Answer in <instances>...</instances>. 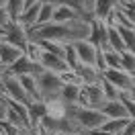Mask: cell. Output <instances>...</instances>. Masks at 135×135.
<instances>
[{"instance_id":"6da1fadb","label":"cell","mask_w":135,"mask_h":135,"mask_svg":"<svg viewBox=\"0 0 135 135\" xmlns=\"http://www.w3.org/2000/svg\"><path fill=\"white\" fill-rule=\"evenodd\" d=\"M68 117L74 121V125L80 133H90V131H96L104 125V115H102L98 109H86V107H70L68 110Z\"/></svg>"},{"instance_id":"7a4b0ae2","label":"cell","mask_w":135,"mask_h":135,"mask_svg":"<svg viewBox=\"0 0 135 135\" xmlns=\"http://www.w3.org/2000/svg\"><path fill=\"white\" fill-rule=\"evenodd\" d=\"M37 86H39V94H41V100H53V98H59V92H61V78L57 74H51V72H41L37 76Z\"/></svg>"},{"instance_id":"3957f363","label":"cell","mask_w":135,"mask_h":135,"mask_svg":"<svg viewBox=\"0 0 135 135\" xmlns=\"http://www.w3.org/2000/svg\"><path fill=\"white\" fill-rule=\"evenodd\" d=\"M107 102L104 92H102L100 84H82L80 90V104L78 107H86V109H98Z\"/></svg>"},{"instance_id":"277c9868","label":"cell","mask_w":135,"mask_h":135,"mask_svg":"<svg viewBox=\"0 0 135 135\" xmlns=\"http://www.w3.org/2000/svg\"><path fill=\"white\" fill-rule=\"evenodd\" d=\"M2 84H4V94L6 98L12 102H23V104H29V98H27L25 90H23V84H21V78L10 74L8 70L2 74Z\"/></svg>"},{"instance_id":"5b68a950","label":"cell","mask_w":135,"mask_h":135,"mask_svg":"<svg viewBox=\"0 0 135 135\" xmlns=\"http://www.w3.org/2000/svg\"><path fill=\"white\" fill-rule=\"evenodd\" d=\"M102 80H107L109 84H113L121 94H129L135 88L133 76L123 72V70H104L102 72Z\"/></svg>"},{"instance_id":"8992f818","label":"cell","mask_w":135,"mask_h":135,"mask_svg":"<svg viewBox=\"0 0 135 135\" xmlns=\"http://www.w3.org/2000/svg\"><path fill=\"white\" fill-rule=\"evenodd\" d=\"M4 43H8V45H12V47L21 49L23 53H27V47H29L31 39H29V33H27L25 29L18 25V23H10V25L6 27Z\"/></svg>"},{"instance_id":"52a82bcc","label":"cell","mask_w":135,"mask_h":135,"mask_svg":"<svg viewBox=\"0 0 135 135\" xmlns=\"http://www.w3.org/2000/svg\"><path fill=\"white\" fill-rule=\"evenodd\" d=\"M74 49H76V53H78L80 66H92V68H96L100 49H98L94 43H90V41H78V43H74Z\"/></svg>"},{"instance_id":"ba28073f","label":"cell","mask_w":135,"mask_h":135,"mask_svg":"<svg viewBox=\"0 0 135 135\" xmlns=\"http://www.w3.org/2000/svg\"><path fill=\"white\" fill-rule=\"evenodd\" d=\"M8 72L15 74V76H18V78H23V76H35L37 78L43 72V68L39 66V61H33L31 57L23 55L18 61H15V64L8 68Z\"/></svg>"},{"instance_id":"9c48e42d","label":"cell","mask_w":135,"mask_h":135,"mask_svg":"<svg viewBox=\"0 0 135 135\" xmlns=\"http://www.w3.org/2000/svg\"><path fill=\"white\" fill-rule=\"evenodd\" d=\"M39 66L43 68V72H51V74H64L68 68V64L64 61V57H59V55H53V53H47V51H41V55H39Z\"/></svg>"},{"instance_id":"30bf717a","label":"cell","mask_w":135,"mask_h":135,"mask_svg":"<svg viewBox=\"0 0 135 135\" xmlns=\"http://www.w3.org/2000/svg\"><path fill=\"white\" fill-rule=\"evenodd\" d=\"M121 0H94L92 2V18L102 21V23H109L115 8L119 6Z\"/></svg>"},{"instance_id":"8fae6325","label":"cell","mask_w":135,"mask_h":135,"mask_svg":"<svg viewBox=\"0 0 135 135\" xmlns=\"http://www.w3.org/2000/svg\"><path fill=\"white\" fill-rule=\"evenodd\" d=\"M80 90H82V86L78 84H64L61 92H59V100L68 107H78L80 104Z\"/></svg>"},{"instance_id":"7c38bea8","label":"cell","mask_w":135,"mask_h":135,"mask_svg":"<svg viewBox=\"0 0 135 135\" xmlns=\"http://www.w3.org/2000/svg\"><path fill=\"white\" fill-rule=\"evenodd\" d=\"M100 113L104 115V119H129L121 98H119V100H107L100 107Z\"/></svg>"},{"instance_id":"4fadbf2b","label":"cell","mask_w":135,"mask_h":135,"mask_svg":"<svg viewBox=\"0 0 135 135\" xmlns=\"http://www.w3.org/2000/svg\"><path fill=\"white\" fill-rule=\"evenodd\" d=\"M49 115V109H47V102L45 100H35L29 102V121H31V129L35 131V127L39 125V121L43 117Z\"/></svg>"},{"instance_id":"5bb4252c","label":"cell","mask_w":135,"mask_h":135,"mask_svg":"<svg viewBox=\"0 0 135 135\" xmlns=\"http://www.w3.org/2000/svg\"><path fill=\"white\" fill-rule=\"evenodd\" d=\"M23 55H25V53L21 49H17V47H12V45L2 41V45H0V61H2V66H6V70H8L15 61H18Z\"/></svg>"},{"instance_id":"9a60e30c","label":"cell","mask_w":135,"mask_h":135,"mask_svg":"<svg viewBox=\"0 0 135 135\" xmlns=\"http://www.w3.org/2000/svg\"><path fill=\"white\" fill-rule=\"evenodd\" d=\"M80 15L76 10H72L70 6H55V12H53V21L51 23H59V25H68V23H74V21H80ZM86 21V18H82Z\"/></svg>"},{"instance_id":"2e32d148","label":"cell","mask_w":135,"mask_h":135,"mask_svg":"<svg viewBox=\"0 0 135 135\" xmlns=\"http://www.w3.org/2000/svg\"><path fill=\"white\" fill-rule=\"evenodd\" d=\"M76 72L82 80V84H100L102 82V74L92 66H80Z\"/></svg>"},{"instance_id":"e0dca14e","label":"cell","mask_w":135,"mask_h":135,"mask_svg":"<svg viewBox=\"0 0 135 135\" xmlns=\"http://www.w3.org/2000/svg\"><path fill=\"white\" fill-rule=\"evenodd\" d=\"M107 25H109V23H107ZM107 49L117 51V53L127 51L125 43H123V39H121V35H119V31H117V27H113V25H109V47H107Z\"/></svg>"},{"instance_id":"ac0fdd59","label":"cell","mask_w":135,"mask_h":135,"mask_svg":"<svg viewBox=\"0 0 135 135\" xmlns=\"http://www.w3.org/2000/svg\"><path fill=\"white\" fill-rule=\"evenodd\" d=\"M129 123V119H107L104 125L100 127V131L109 135H121V131L125 129V125Z\"/></svg>"},{"instance_id":"d6986e66","label":"cell","mask_w":135,"mask_h":135,"mask_svg":"<svg viewBox=\"0 0 135 135\" xmlns=\"http://www.w3.org/2000/svg\"><path fill=\"white\" fill-rule=\"evenodd\" d=\"M115 27V25H113ZM119 35H121V39L125 43V49L135 53V29H127V27H117Z\"/></svg>"},{"instance_id":"ffe728a7","label":"cell","mask_w":135,"mask_h":135,"mask_svg":"<svg viewBox=\"0 0 135 135\" xmlns=\"http://www.w3.org/2000/svg\"><path fill=\"white\" fill-rule=\"evenodd\" d=\"M53 12H55V6L51 2H41V8H39V18H37V27L47 25L53 21Z\"/></svg>"},{"instance_id":"44dd1931","label":"cell","mask_w":135,"mask_h":135,"mask_svg":"<svg viewBox=\"0 0 135 135\" xmlns=\"http://www.w3.org/2000/svg\"><path fill=\"white\" fill-rule=\"evenodd\" d=\"M102 55H104V66H107V70H123V68H121V53L107 49V51H102Z\"/></svg>"},{"instance_id":"7402d4cb","label":"cell","mask_w":135,"mask_h":135,"mask_svg":"<svg viewBox=\"0 0 135 135\" xmlns=\"http://www.w3.org/2000/svg\"><path fill=\"white\" fill-rule=\"evenodd\" d=\"M64 61H66V64H68V68H70V70H74V72H76L78 68H80V59H78V53H76V49H74V43L66 45Z\"/></svg>"},{"instance_id":"603a6c76","label":"cell","mask_w":135,"mask_h":135,"mask_svg":"<svg viewBox=\"0 0 135 135\" xmlns=\"http://www.w3.org/2000/svg\"><path fill=\"white\" fill-rule=\"evenodd\" d=\"M121 68H123V72L135 76V53L123 51V53H121Z\"/></svg>"},{"instance_id":"cb8c5ba5","label":"cell","mask_w":135,"mask_h":135,"mask_svg":"<svg viewBox=\"0 0 135 135\" xmlns=\"http://www.w3.org/2000/svg\"><path fill=\"white\" fill-rule=\"evenodd\" d=\"M6 10H8L10 18H12V23L21 17V12L25 10V0H8V4H6Z\"/></svg>"},{"instance_id":"d4e9b609","label":"cell","mask_w":135,"mask_h":135,"mask_svg":"<svg viewBox=\"0 0 135 135\" xmlns=\"http://www.w3.org/2000/svg\"><path fill=\"white\" fill-rule=\"evenodd\" d=\"M100 86H102V92H104V98H107V100H119V98H121V92H119L113 84H109L107 80H102Z\"/></svg>"},{"instance_id":"484cf974","label":"cell","mask_w":135,"mask_h":135,"mask_svg":"<svg viewBox=\"0 0 135 135\" xmlns=\"http://www.w3.org/2000/svg\"><path fill=\"white\" fill-rule=\"evenodd\" d=\"M59 78H61L64 84H78V86H82V80H80V76H78V72H74V70H66L64 74H59Z\"/></svg>"},{"instance_id":"4316f807","label":"cell","mask_w":135,"mask_h":135,"mask_svg":"<svg viewBox=\"0 0 135 135\" xmlns=\"http://www.w3.org/2000/svg\"><path fill=\"white\" fill-rule=\"evenodd\" d=\"M121 102H123V107H125V110H127V117L135 121V100L129 94H121Z\"/></svg>"},{"instance_id":"83f0119b","label":"cell","mask_w":135,"mask_h":135,"mask_svg":"<svg viewBox=\"0 0 135 135\" xmlns=\"http://www.w3.org/2000/svg\"><path fill=\"white\" fill-rule=\"evenodd\" d=\"M10 23H12V18H10L8 10H6V8H0V29L6 31V27H8Z\"/></svg>"},{"instance_id":"f1b7e54d","label":"cell","mask_w":135,"mask_h":135,"mask_svg":"<svg viewBox=\"0 0 135 135\" xmlns=\"http://www.w3.org/2000/svg\"><path fill=\"white\" fill-rule=\"evenodd\" d=\"M121 135H135V121L129 119V123L125 125V129L121 131Z\"/></svg>"},{"instance_id":"f546056e","label":"cell","mask_w":135,"mask_h":135,"mask_svg":"<svg viewBox=\"0 0 135 135\" xmlns=\"http://www.w3.org/2000/svg\"><path fill=\"white\" fill-rule=\"evenodd\" d=\"M8 117V102L6 104H0V123H4Z\"/></svg>"},{"instance_id":"4dcf8cb0","label":"cell","mask_w":135,"mask_h":135,"mask_svg":"<svg viewBox=\"0 0 135 135\" xmlns=\"http://www.w3.org/2000/svg\"><path fill=\"white\" fill-rule=\"evenodd\" d=\"M6 102H8L6 94H4V92H0V104H6Z\"/></svg>"},{"instance_id":"1f68e13d","label":"cell","mask_w":135,"mask_h":135,"mask_svg":"<svg viewBox=\"0 0 135 135\" xmlns=\"http://www.w3.org/2000/svg\"><path fill=\"white\" fill-rule=\"evenodd\" d=\"M6 4H8V0H0V8H6Z\"/></svg>"},{"instance_id":"d6a6232c","label":"cell","mask_w":135,"mask_h":135,"mask_svg":"<svg viewBox=\"0 0 135 135\" xmlns=\"http://www.w3.org/2000/svg\"><path fill=\"white\" fill-rule=\"evenodd\" d=\"M4 72H6V66H2V64H0V76H2Z\"/></svg>"},{"instance_id":"836d02e7","label":"cell","mask_w":135,"mask_h":135,"mask_svg":"<svg viewBox=\"0 0 135 135\" xmlns=\"http://www.w3.org/2000/svg\"><path fill=\"white\" fill-rule=\"evenodd\" d=\"M18 135H33V131H21Z\"/></svg>"},{"instance_id":"e575fe53","label":"cell","mask_w":135,"mask_h":135,"mask_svg":"<svg viewBox=\"0 0 135 135\" xmlns=\"http://www.w3.org/2000/svg\"><path fill=\"white\" fill-rule=\"evenodd\" d=\"M0 92H4V84H2V76H0Z\"/></svg>"},{"instance_id":"d590c367","label":"cell","mask_w":135,"mask_h":135,"mask_svg":"<svg viewBox=\"0 0 135 135\" xmlns=\"http://www.w3.org/2000/svg\"><path fill=\"white\" fill-rule=\"evenodd\" d=\"M129 96H131V98H133V100H135V88H133V90H131V92H129Z\"/></svg>"},{"instance_id":"8d00e7d4","label":"cell","mask_w":135,"mask_h":135,"mask_svg":"<svg viewBox=\"0 0 135 135\" xmlns=\"http://www.w3.org/2000/svg\"><path fill=\"white\" fill-rule=\"evenodd\" d=\"M70 135H84V133H70Z\"/></svg>"},{"instance_id":"74e56055","label":"cell","mask_w":135,"mask_h":135,"mask_svg":"<svg viewBox=\"0 0 135 135\" xmlns=\"http://www.w3.org/2000/svg\"><path fill=\"white\" fill-rule=\"evenodd\" d=\"M2 41H4V39H2V37H0V45H2Z\"/></svg>"},{"instance_id":"f35d334b","label":"cell","mask_w":135,"mask_h":135,"mask_svg":"<svg viewBox=\"0 0 135 135\" xmlns=\"http://www.w3.org/2000/svg\"><path fill=\"white\" fill-rule=\"evenodd\" d=\"M33 135H41V133H35V131H33Z\"/></svg>"},{"instance_id":"ab89813d","label":"cell","mask_w":135,"mask_h":135,"mask_svg":"<svg viewBox=\"0 0 135 135\" xmlns=\"http://www.w3.org/2000/svg\"><path fill=\"white\" fill-rule=\"evenodd\" d=\"M55 135H66V133H55Z\"/></svg>"},{"instance_id":"60d3db41","label":"cell","mask_w":135,"mask_h":135,"mask_svg":"<svg viewBox=\"0 0 135 135\" xmlns=\"http://www.w3.org/2000/svg\"><path fill=\"white\" fill-rule=\"evenodd\" d=\"M133 84H135V76H133Z\"/></svg>"},{"instance_id":"b9f144b4","label":"cell","mask_w":135,"mask_h":135,"mask_svg":"<svg viewBox=\"0 0 135 135\" xmlns=\"http://www.w3.org/2000/svg\"><path fill=\"white\" fill-rule=\"evenodd\" d=\"M0 64H2V61H0Z\"/></svg>"},{"instance_id":"7bdbcfd3","label":"cell","mask_w":135,"mask_h":135,"mask_svg":"<svg viewBox=\"0 0 135 135\" xmlns=\"http://www.w3.org/2000/svg\"><path fill=\"white\" fill-rule=\"evenodd\" d=\"M0 135H2V133H0Z\"/></svg>"}]
</instances>
